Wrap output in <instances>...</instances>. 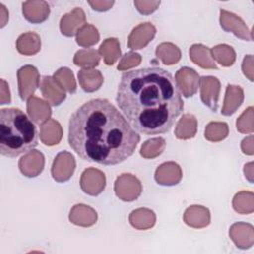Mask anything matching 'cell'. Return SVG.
I'll return each instance as SVG.
<instances>
[{"label":"cell","instance_id":"5","mask_svg":"<svg viewBox=\"0 0 254 254\" xmlns=\"http://www.w3.org/2000/svg\"><path fill=\"white\" fill-rule=\"evenodd\" d=\"M19 95L22 100H27L33 96L40 85V73L36 66L27 64L17 71Z\"/></svg>","mask_w":254,"mask_h":254},{"label":"cell","instance_id":"15","mask_svg":"<svg viewBox=\"0 0 254 254\" xmlns=\"http://www.w3.org/2000/svg\"><path fill=\"white\" fill-rule=\"evenodd\" d=\"M155 181L161 186H175L179 184L183 178L181 167L175 162H165L161 164L155 172Z\"/></svg>","mask_w":254,"mask_h":254},{"label":"cell","instance_id":"20","mask_svg":"<svg viewBox=\"0 0 254 254\" xmlns=\"http://www.w3.org/2000/svg\"><path fill=\"white\" fill-rule=\"evenodd\" d=\"M27 112L30 119L36 124H43L51 119L52 110L50 104L36 96H31L27 101Z\"/></svg>","mask_w":254,"mask_h":254},{"label":"cell","instance_id":"23","mask_svg":"<svg viewBox=\"0 0 254 254\" xmlns=\"http://www.w3.org/2000/svg\"><path fill=\"white\" fill-rule=\"evenodd\" d=\"M63 138V128L55 119H49L41 124L40 139L46 146H55L61 142Z\"/></svg>","mask_w":254,"mask_h":254},{"label":"cell","instance_id":"26","mask_svg":"<svg viewBox=\"0 0 254 254\" xmlns=\"http://www.w3.org/2000/svg\"><path fill=\"white\" fill-rule=\"evenodd\" d=\"M129 222L135 229L147 230L155 225L156 214L149 208H137L130 213Z\"/></svg>","mask_w":254,"mask_h":254},{"label":"cell","instance_id":"31","mask_svg":"<svg viewBox=\"0 0 254 254\" xmlns=\"http://www.w3.org/2000/svg\"><path fill=\"white\" fill-rule=\"evenodd\" d=\"M212 59L215 60L222 66H231L236 60V53L234 49L226 44H219L214 46L211 50Z\"/></svg>","mask_w":254,"mask_h":254},{"label":"cell","instance_id":"35","mask_svg":"<svg viewBox=\"0 0 254 254\" xmlns=\"http://www.w3.org/2000/svg\"><path fill=\"white\" fill-rule=\"evenodd\" d=\"M229 133L228 125L225 122H209L204 130V137L210 142H220L224 140Z\"/></svg>","mask_w":254,"mask_h":254},{"label":"cell","instance_id":"39","mask_svg":"<svg viewBox=\"0 0 254 254\" xmlns=\"http://www.w3.org/2000/svg\"><path fill=\"white\" fill-rule=\"evenodd\" d=\"M161 1L157 0H135L134 5L138 12L142 15H150L154 13L160 6Z\"/></svg>","mask_w":254,"mask_h":254},{"label":"cell","instance_id":"2","mask_svg":"<svg viewBox=\"0 0 254 254\" xmlns=\"http://www.w3.org/2000/svg\"><path fill=\"white\" fill-rule=\"evenodd\" d=\"M140 136L107 99L85 102L68 122V143L82 159L110 166L133 155Z\"/></svg>","mask_w":254,"mask_h":254},{"label":"cell","instance_id":"34","mask_svg":"<svg viewBox=\"0 0 254 254\" xmlns=\"http://www.w3.org/2000/svg\"><path fill=\"white\" fill-rule=\"evenodd\" d=\"M166 148V141L162 137L149 139L143 143L140 149V155L145 159H154L160 156Z\"/></svg>","mask_w":254,"mask_h":254},{"label":"cell","instance_id":"27","mask_svg":"<svg viewBox=\"0 0 254 254\" xmlns=\"http://www.w3.org/2000/svg\"><path fill=\"white\" fill-rule=\"evenodd\" d=\"M197 131V120L194 115L186 113L178 121L175 128V136L180 140L191 139Z\"/></svg>","mask_w":254,"mask_h":254},{"label":"cell","instance_id":"32","mask_svg":"<svg viewBox=\"0 0 254 254\" xmlns=\"http://www.w3.org/2000/svg\"><path fill=\"white\" fill-rule=\"evenodd\" d=\"M233 209L240 214H250L254 211V194L252 191L241 190L232 199Z\"/></svg>","mask_w":254,"mask_h":254},{"label":"cell","instance_id":"21","mask_svg":"<svg viewBox=\"0 0 254 254\" xmlns=\"http://www.w3.org/2000/svg\"><path fill=\"white\" fill-rule=\"evenodd\" d=\"M244 100L243 89L238 85L228 84L225 90V96L223 105L221 108V114L230 116L240 107Z\"/></svg>","mask_w":254,"mask_h":254},{"label":"cell","instance_id":"25","mask_svg":"<svg viewBox=\"0 0 254 254\" xmlns=\"http://www.w3.org/2000/svg\"><path fill=\"white\" fill-rule=\"evenodd\" d=\"M78 81L85 92H94L98 90L103 83V75L97 69L83 68L77 73Z\"/></svg>","mask_w":254,"mask_h":254},{"label":"cell","instance_id":"7","mask_svg":"<svg viewBox=\"0 0 254 254\" xmlns=\"http://www.w3.org/2000/svg\"><path fill=\"white\" fill-rule=\"evenodd\" d=\"M219 23L225 32H230L244 41H252V33L245 22L236 14L220 9Z\"/></svg>","mask_w":254,"mask_h":254},{"label":"cell","instance_id":"16","mask_svg":"<svg viewBox=\"0 0 254 254\" xmlns=\"http://www.w3.org/2000/svg\"><path fill=\"white\" fill-rule=\"evenodd\" d=\"M229 236L240 249H248L254 244V228L250 223H233L229 228Z\"/></svg>","mask_w":254,"mask_h":254},{"label":"cell","instance_id":"12","mask_svg":"<svg viewBox=\"0 0 254 254\" xmlns=\"http://www.w3.org/2000/svg\"><path fill=\"white\" fill-rule=\"evenodd\" d=\"M155 35L156 28L152 23H141L130 33L128 37V48L131 50H141L154 39Z\"/></svg>","mask_w":254,"mask_h":254},{"label":"cell","instance_id":"42","mask_svg":"<svg viewBox=\"0 0 254 254\" xmlns=\"http://www.w3.org/2000/svg\"><path fill=\"white\" fill-rule=\"evenodd\" d=\"M1 88H0V104H9L11 103V94H10V89L8 83L4 80L1 79Z\"/></svg>","mask_w":254,"mask_h":254},{"label":"cell","instance_id":"17","mask_svg":"<svg viewBox=\"0 0 254 254\" xmlns=\"http://www.w3.org/2000/svg\"><path fill=\"white\" fill-rule=\"evenodd\" d=\"M85 13L81 8H74L72 11L64 14L60 21V30L65 37L76 35L78 30L85 24Z\"/></svg>","mask_w":254,"mask_h":254},{"label":"cell","instance_id":"30","mask_svg":"<svg viewBox=\"0 0 254 254\" xmlns=\"http://www.w3.org/2000/svg\"><path fill=\"white\" fill-rule=\"evenodd\" d=\"M99 52L93 48H86L77 51L73 57V64L83 68H93L99 64Z\"/></svg>","mask_w":254,"mask_h":254},{"label":"cell","instance_id":"45","mask_svg":"<svg viewBox=\"0 0 254 254\" xmlns=\"http://www.w3.org/2000/svg\"><path fill=\"white\" fill-rule=\"evenodd\" d=\"M0 13H1V25H0V27L3 28L6 25L8 19H9V13H8L6 7L3 4H0Z\"/></svg>","mask_w":254,"mask_h":254},{"label":"cell","instance_id":"37","mask_svg":"<svg viewBox=\"0 0 254 254\" xmlns=\"http://www.w3.org/2000/svg\"><path fill=\"white\" fill-rule=\"evenodd\" d=\"M236 129L242 134H252L253 127V107L249 106L236 120Z\"/></svg>","mask_w":254,"mask_h":254},{"label":"cell","instance_id":"33","mask_svg":"<svg viewBox=\"0 0 254 254\" xmlns=\"http://www.w3.org/2000/svg\"><path fill=\"white\" fill-rule=\"evenodd\" d=\"M77 45L84 48H89L99 41V33L95 26L91 24H84L76 33L75 39Z\"/></svg>","mask_w":254,"mask_h":254},{"label":"cell","instance_id":"6","mask_svg":"<svg viewBox=\"0 0 254 254\" xmlns=\"http://www.w3.org/2000/svg\"><path fill=\"white\" fill-rule=\"evenodd\" d=\"M75 166V159L69 152H60L55 157L51 168L53 179L58 183H64L68 181L74 173Z\"/></svg>","mask_w":254,"mask_h":254},{"label":"cell","instance_id":"43","mask_svg":"<svg viewBox=\"0 0 254 254\" xmlns=\"http://www.w3.org/2000/svg\"><path fill=\"white\" fill-rule=\"evenodd\" d=\"M241 150L245 155H253L254 154V141L253 135H249L244 138L241 142Z\"/></svg>","mask_w":254,"mask_h":254},{"label":"cell","instance_id":"44","mask_svg":"<svg viewBox=\"0 0 254 254\" xmlns=\"http://www.w3.org/2000/svg\"><path fill=\"white\" fill-rule=\"evenodd\" d=\"M245 178L250 182L253 183V162H249L245 164L244 169H243Z\"/></svg>","mask_w":254,"mask_h":254},{"label":"cell","instance_id":"40","mask_svg":"<svg viewBox=\"0 0 254 254\" xmlns=\"http://www.w3.org/2000/svg\"><path fill=\"white\" fill-rule=\"evenodd\" d=\"M243 74L250 80L253 81V57L252 55H247L244 57L241 65Z\"/></svg>","mask_w":254,"mask_h":254},{"label":"cell","instance_id":"29","mask_svg":"<svg viewBox=\"0 0 254 254\" xmlns=\"http://www.w3.org/2000/svg\"><path fill=\"white\" fill-rule=\"evenodd\" d=\"M99 55L103 58L105 64L113 65L121 56L120 44L116 38H107L99 47Z\"/></svg>","mask_w":254,"mask_h":254},{"label":"cell","instance_id":"22","mask_svg":"<svg viewBox=\"0 0 254 254\" xmlns=\"http://www.w3.org/2000/svg\"><path fill=\"white\" fill-rule=\"evenodd\" d=\"M190 59L198 66L205 69H216L217 65L212 59L210 49L202 44H193L190 48Z\"/></svg>","mask_w":254,"mask_h":254},{"label":"cell","instance_id":"10","mask_svg":"<svg viewBox=\"0 0 254 254\" xmlns=\"http://www.w3.org/2000/svg\"><path fill=\"white\" fill-rule=\"evenodd\" d=\"M199 78L198 73L188 66L181 67L175 75V80L181 93L187 98L196 93L199 86Z\"/></svg>","mask_w":254,"mask_h":254},{"label":"cell","instance_id":"28","mask_svg":"<svg viewBox=\"0 0 254 254\" xmlns=\"http://www.w3.org/2000/svg\"><path fill=\"white\" fill-rule=\"evenodd\" d=\"M156 57L166 65H173L179 63L182 57L181 50L178 46L170 42H164L156 48Z\"/></svg>","mask_w":254,"mask_h":254},{"label":"cell","instance_id":"3","mask_svg":"<svg viewBox=\"0 0 254 254\" xmlns=\"http://www.w3.org/2000/svg\"><path fill=\"white\" fill-rule=\"evenodd\" d=\"M38 145V132L33 121L19 108L0 110V153L15 158Z\"/></svg>","mask_w":254,"mask_h":254},{"label":"cell","instance_id":"9","mask_svg":"<svg viewBox=\"0 0 254 254\" xmlns=\"http://www.w3.org/2000/svg\"><path fill=\"white\" fill-rule=\"evenodd\" d=\"M199 87H200L201 101L209 109L215 112L218 107L220 81L215 76L204 75L199 78Z\"/></svg>","mask_w":254,"mask_h":254},{"label":"cell","instance_id":"1","mask_svg":"<svg viewBox=\"0 0 254 254\" xmlns=\"http://www.w3.org/2000/svg\"><path fill=\"white\" fill-rule=\"evenodd\" d=\"M116 102L130 125L145 135L170 131L184 109L175 78L158 66L125 71L118 85Z\"/></svg>","mask_w":254,"mask_h":254},{"label":"cell","instance_id":"8","mask_svg":"<svg viewBox=\"0 0 254 254\" xmlns=\"http://www.w3.org/2000/svg\"><path fill=\"white\" fill-rule=\"evenodd\" d=\"M79 183L83 192L96 196L104 190L106 178L102 171L95 168H87L82 172Z\"/></svg>","mask_w":254,"mask_h":254},{"label":"cell","instance_id":"11","mask_svg":"<svg viewBox=\"0 0 254 254\" xmlns=\"http://www.w3.org/2000/svg\"><path fill=\"white\" fill-rule=\"evenodd\" d=\"M20 172L28 178H35L39 176L45 166V157L42 152L32 150L21 157L19 160Z\"/></svg>","mask_w":254,"mask_h":254},{"label":"cell","instance_id":"24","mask_svg":"<svg viewBox=\"0 0 254 254\" xmlns=\"http://www.w3.org/2000/svg\"><path fill=\"white\" fill-rule=\"evenodd\" d=\"M16 49L24 56L36 55L41 50V38L35 32L21 34L16 41Z\"/></svg>","mask_w":254,"mask_h":254},{"label":"cell","instance_id":"4","mask_svg":"<svg viewBox=\"0 0 254 254\" xmlns=\"http://www.w3.org/2000/svg\"><path fill=\"white\" fill-rule=\"evenodd\" d=\"M140 180L132 174H122L115 180L114 191L116 196L123 201H134L142 192Z\"/></svg>","mask_w":254,"mask_h":254},{"label":"cell","instance_id":"14","mask_svg":"<svg viewBox=\"0 0 254 254\" xmlns=\"http://www.w3.org/2000/svg\"><path fill=\"white\" fill-rule=\"evenodd\" d=\"M50 12V5L43 0H31L22 4L23 16L32 24L45 22L49 18Z\"/></svg>","mask_w":254,"mask_h":254},{"label":"cell","instance_id":"19","mask_svg":"<svg viewBox=\"0 0 254 254\" xmlns=\"http://www.w3.org/2000/svg\"><path fill=\"white\" fill-rule=\"evenodd\" d=\"M69 221L77 226L90 227L97 221V212L92 207L78 203L72 206L68 214Z\"/></svg>","mask_w":254,"mask_h":254},{"label":"cell","instance_id":"18","mask_svg":"<svg viewBox=\"0 0 254 254\" xmlns=\"http://www.w3.org/2000/svg\"><path fill=\"white\" fill-rule=\"evenodd\" d=\"M183 219L190 227L197 229L204 228L210 223V212L205 206L193 204L185 210Z\"/></svg>","mask_w":254,"mask_h":254},{"label":"cell","instance_id":"36","mask_svg":"<svg viewBox=\"0 0 254 254\" xmlns=\"http://www.w3.org/2000/svg\"><path fill=\"white\" fill-rule=\"evenodd\" d=\"M54 78L60 83V85L68 93H74L76 91V81L73 72L68 67H61L54 73Z\"/></svg>","mask_w":254,"mask_h":254},{"label":"cell","instance_id":"13","mask_svg":"<svg viewBox=\"0 0 254 254\" xmlns=\"http://www.w3.org/2000/svg\"><path fill=\"white\" fill-rule=\"evenodd\" d=\"M40 88L43 97L52 106H59L65 99V90L60 85V83L51 75L43 76Z\"/></svg>","mask_w":254,"mask_h":254},{"label":"cell","instance_id":"41","mask_svg":"<svg viewBox=\"0 0 254 254\" xmlns=\"http://www.w3.org/2000/svg\"><path fill=\"white\" fill-rule=\"evenodd\" d=\"M88 4L94 11L97 12H105L111 9L114 4L113 0H95V1H88Z\"/></svg>","mask_w":254,"mask_h":254},{"label":"cell","instance_id":"38","mask_svg":"<svg viewBox=\"0 0 254 254\" xmlns=\"http://www.w3.org/2000/svg\"><path fill=\"white\" fill-rule=\"evenodd\" d=\"M141 61H142L141 55H139L138 53H135V52H128L124 56H122L118 65H117V69L121 70V71L128 70L130 68H133V67L139 65L141 64Z\"/></svg>","mask_w":254,"mask_h":254}]
</instances>
